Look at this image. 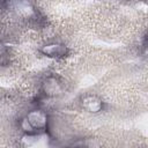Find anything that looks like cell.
<instances>
[{"label":"cell","mask_w":148,"mask_h":148,"mask_svg":"<svg viewBox=\"0 0 148 148\" xmlns=\"http://www.w3.org/2000/svg\"><path fill=\"white\" fill-rule=\"evenodd\" d=\"M28 126L30 127V131H34L36 128H43L46 124V117L42 112H31L28 116V119L25 120Z\"/></svg>","instance_id":"cell-1"},{"label":"cell","mask_w":148,"mask_h":148,"mask_svg":"<svg viewBox=\"0 0 148 148\" xmlns=\"http://www.w3.org/2000/svg\"><path fill=\"white\" fill-rule=\"evenodd\" d=\"M43 52L46 54H50L51 57H60L65 54L66 49L61 45H49L43 50Z\"/></svg>","instance_id":"cell-2"},{"label":"cell","mask_w":148,"mask_h":148,"mask_svg":"<svg viewBox=\"0 0 148 148\" xmlns=\"http://www.w3.org/2000/svg\"><path fill=\"white\" fill-rule=\"evenodd\" d=\"M83 106L87 110H89L90 112H97V111H99V109L102 106V103L99 101H97L95 97H89L88 99H84Z\"/></svg>","instance_id":"cell-3"}]
</instances>
